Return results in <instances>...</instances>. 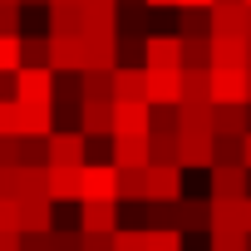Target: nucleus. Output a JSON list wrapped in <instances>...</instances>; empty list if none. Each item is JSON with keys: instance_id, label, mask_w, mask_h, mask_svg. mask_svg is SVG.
I'll list each match as a JSON object with an SVG mask.
<instances>
[{"instance_id": "nucleus-1", "label": "nucleus", "mask_w": 251, "mask_h": 251, "mask_svg": "<svg viewBox=\"0 0 251 251\" xmlns=\"http://www.w3.org/2000/svg\"><path fill=\"white\" fill-rule=\"evenodd\" d=\"M89 163V133L84 128H54L50 133V168H84Z\"/></svg>"}, {"instance_id": "nucleus-2", "label": "nucleus", "mask_w": 251, "mask_h": 251, "mask_svg": "<svg viewBox=\"0 0 251 251\" xmlns=\"http://www.w3.org/2000/svg\"><path fill=\"white\" fill-rule=\"evenodd\" d=\"M148 133H153V103L148 99H138V103L118 99V108H113V138H148Z\"/></svg>"}, {"instance_id": "nucleus-3", "label": "nucleus", "mask_w": 251, "mask_h": 251, "mask_svg": "<svg viewBox=\"0 0 251 251\" xmlns=\"http://www.w3.org/2000/svg\"><path fill=\"white\" fill-rule=\"evenodd\" d=\"M207 197H251V168L246 163H217L207 173Z\"/></svg>"}, {"instance_id": "nucleus-4", "label": "nucleus", "mask_w": 251, "mask_h": 251, "mask_svg": "<svg viewBox=\"0 0 251 251\" xmlns=\"http://www.w3.org/2000/svg\"><path fill=\"white\" fill-rule=\"evenodd\" d=\"M50 69L54 74H84L89 69L84 35H50Z\"/></svg>"}, {"instance_id": "nucleus-5", "label": "nucleus", "mask_w": 251, "mask_h": 251, "mask_svg": "<svg viewBox=\"0 0 251 251\" xmlns=\"http://www.w3.org/2000/svg\"><path fill=\"white\" fill-rule=\"evenodd\" d=\"M54 79H59L54 69H30L25 64L15 74V99L20 103H54Z\"/></svg>"}, {"instance_id": "nucleus-6", "label": "nucleus", "mask_w": 251, "mask_h": 251, "mask_svg": "<svg viewBox=\"0 0 251 251\" xmlns=\"http://www.w3.org/2000/svg\"><path fill=\"white\" fill-rule=\"evenodd\" d=\"M177 163H182V173H187V168L212 173V168H217V133H182V143H177Z\"/></svg>"}, {"instance_id": "nucleus-7", "label": "nucleus", "mask_w": 251, "mask_h": 251, "mask_svg": "<svg viewBox=\"0 0 251 251\" xmlns=\"http://www.w3.org/2000/svg\"><path fill=\"white\" fill-rule=\"evenodd\" d=\"M84 202H118V163H84Z\"/></svg>"}, {"instance_id": "nucleus-8", "label": "nucleus", "mask_w": 251, "mask_h": 251, "mask_svg": "<svg viewBox=\"0 0 251 251\" xmlns=\"http://www.w3.org/2000/svg\"><path fill=\"white\" fill-rule=\"evenodd\" d=\"M212 103H251L246 69H212Z\"/></svg>"}, {"instance_id": "nucleus-9", "label": "nucleus", "mask_w": 251, "mask_h": 251, "mask_svg": "<svg viewBox=\"0 0 251 251\" xmlns=\"http://www.w3.org/2000/svg\"><path fill=\"white\" fill-rule=\"evenodd\" d=\"M148 202H182V168L177 163L148 168Z\"/></svg>"}, {"instance_id": "nucleus-10", "label": "nucleus", "mask_w": 251, "mask_h": 251, "mask_svg": "<svg viewBox=\"0 0 251 251\" xmlns=\"http://www.w3.org/2000/svg\"><path fill=\"white\" fill-rule=\"evenodd\" d=\"M20 231L50 236L54 231V197H20Z\"/></svg>"}, {"instance_id": "nucleus-11", "label": "nucleus", "mask_w": 251, "mask_h": 251, "mask_svg": "<svg viewBox=\"0 0 251 251\" xmlns=\"http://www.w3.org/2000/svg\"><path fill=\"white\" fill-rule=\"evenodd\" d=\"M113 108H118V99H84L79 128H84L89 138H113Z\"/></svg>"}, {"instance_id": "nucleus-12", "label": "nucleus", "mask_w": 251, "mask_h": 251, "mask_svg": "<svg viewBox=\"0 0 251 251\" xmlns=\"http://www.w3.org/2000/svg\"><path fill=\"white\" fill-rule=\"evenodd\" d=\"M143 64L148 69H182V35H148Z\"/></svg>"}, {"instance_id": "nucleus-13", "label": "nucleus", "mask_w": 251, "mask_h": 251, "mask_svg": "<svg viewBox=\"0 0 251 251\" xmlns=\"http://www.w3.org/2000/svg\"><path fill=\"white\" fill-rule=\"evenodd\" d=\"M148 103L153 108L182 103V69H148Z\"/></svg>"}, {"instance_id": "nucleus-14", "label": "nucleus", "mask_w": 251, "mask_h": 251, "mask_svg": "<svg viewBox=\"0 0 251 251\" xmlns=\"http://www.w3.org/2000/svg\"><path fill=\"white\" fill-rule=\"evenodd\" d=\"M212 69H246V35H212Z\"/></svg>"}, {"instance_id": "nucleus-15", "label": "nucleus", "mask_w": 251, "mask_h": 251, "mask_svg": "<svg viewBox=\"0 0 251 251\" xmlns=\"http://www.w3.org/2000/svg\"><path fill=\"white\" fill-rule=\"evenodd\" d=\"M79 226H84V231H103V236H113V231L123 226V217H118V202H84V212H79Z\"/></svg>"}, {"instance_id": "nucleus-16", "label": "nucleus", "mask_w": 251, "mask_h": 251, "mask_svg": "<svg viewBox=\"0 0 251 251\" xmlns=\"http://www.w3.org/2000/svg\"><path fill=\"white\" fill-rule=\"evenodd\" d=\"M212 231H246V197H212Z\"/></svg>"}, {"instance_id": "nucleus-17", "label": "nucleus", "mask_w": 251, "mask_h": 251, "mask_svg": "<svg viewBox=\"0 0 251 251\" xmlns=\"http://www.w3.org/2000/svg\"><path fill=\"white\" fill-rule=\"evenodd\" d=\"M113 89H118V99H128V103L148 99V64H118L113 69Z\"/></svg>"}, {"instance_id": "nucleus-18", "label": "nucleus", "mask_w": 251, "mask_h": 251, "mask_svg": "<svg viewBox=\"0 0 251 251\" xmlns=\"http://www.w3.org/2000/svg\"><path fill=\"white\" fill-rule=\"evenodd\" d=\"M54 133V103H20V138H50Z\"/></svg>"}, {"instance_id": "nucleus-19", "label": "nucleus", "mask_w": 251, "mask_h": 251, "mask_svg": "<svg viewBox=\"0 0 251 251\" xmlns=\"http://www.w3.org/2000/svg\"><path fill=\"white\" fill-rule=\"evenodd\" d=\"M50 197L54 202H84V168H50Z\"/></svg>"}, {"instance_id": "nucleus-20", "label": "nucleus", "mask_w": 251, "mask_h": 251, "mask_svg": "<svg viewBox=\"0 0 251 251\" xmlns=\"http://www.w3.org/2000/svg\"><path fill=\"white\" fill-rule=\"evenodd\" d=\"M118 168H153V138H113Z\"/></svg>"}, {"instance_id": "nucleus-21", "label": "nucleus", "mask_w": 251, "mask_h": 251, "mask_svg": "<svg viewBox=\"0 0 251 251\" xmlns=\"http://www.w3.org/2000/svg\"><path fill=\"white\" fill-rule=\"evenodd\" d=\"M84 54H89V69H118V35H84Z\"/></svg>"}, {"instance_id": "nucleus-22", "label": "nucleus", "mask_w": 251, "mask_h": 251, "mask_svg": "<svg viewBox=\"0 0 251 251\" xmlns=\"http://www.w3.org/2000/svg\"><path fill=\"white\" fill-rule=\"evenodd\" d=\"M217 133L246 138L251 133V103H217Z\"/></svg>"}, {"instance_id": "nucleus-23", "label": "nucleus", "mask_w": 251, "mask_h": 251, "mask_svg": "<svg viewBox=\"0 0 251 251\" xmlns=\"http://www.w3.org/2000/svg\"><path fill=\"white\" fill-rule=\"evenodd\" d=\"M177 212H182V222H177L182 236H187V231H212V197H207V202H202V197H182Z\"/></svg>"}, {"instance_id": "nucleus-24", "label": "nucleus", "mask_w": 251, "mask_h": 251, "mask_svg": "<svg viewBox=\"0 0 251 251\" xmlns=\"http://www.w3.org/2000/svg\"><path fill=\"white\" fill-rule=\"evenodd\" d=\"M212 35H246V5H212Z\"/></svg>"}, {"instance_id": "nucleus-25", "label": "nucleus", "mask_w": 251, "mask_h": 251, "mask_svg": "<svg viewBox=\"0 0 251 251\" xmlns=\"http://www.w3.org/2000/svg\"><path fill=\"white\" fill-rule=\"evenodd\" d=\"M118 202H148V168H118Z\"/></svg>"}, {"instance_id": "nucleus-26", "label": "nucleus", "mask_w": 251, "mask_h": 251, "mask_svg": "<svg viewBox=\"0 0 251 251\" xmlns=\"http://www.w3.org/2000/svg\"><path fill=\"white\" fill-rule=\"evenodd\" d=\"M182 69H212V35H182Z\"/></svg>"}, {"instance_id": "nucleus-27", "label": "nucleus", "mask_w": 251, "mask_h": 251, "mask_svg": "<svg viewBox=\"0 0 251 251\" xmlns=\"http://www.w3.org/2000/svg\"><path fill=\"white\" fill-rule=\"evenodd\" d=\"M182 103H212V69H182Z\"/></svg>"}, {"instance_id": "nucleus-28", "label": "nucleus", "mask_w": 251, "mask_h": 251, "mask_svg": "<svg viewBox=\"0 0 251 251\" xmlns=\"http://www.w3.org/2000/svg\"><path fill=\"white\" fill-rule=\"evenodd\" d=\"M25 69V35H0V74Z\"/></svg>"}, {"instance_id": "nucleus-29", "label": "nucleus", "mask_w": 251, "mask_h": 251, "mask_svg": "<svg viewBox=\"0 0 251 251\" xmlns=\"http://www.w3.org/2000/svg\"><path fill=\"white\" fill-rule=\"evenodd\" d=\"M148 207V226L153 231H182L177 222H182V212H177V202H143Z\"/></svg>"}, {"instance_id": "nucleus-30", "label": "nucleus", "mask_w": 251, "mask_h": 251, "mask_svg": "<svg viewBox=\"0 0 251 251\" xmlns=\"http://www.w3.org/2000/svg\"><path fill=\"white\" fill-rule=\"evenodd\" d=\"M84 99H118L113 69H84Z\"/></svg>"}, {"instance_id": "nucleus-31", "label": "nucleus", "mask_w": 251, "mask_h": 251, "mask_svg": "<svg viewBox=\"0 0 251 251\" xmlns=\"http://www.w3.org/2000/svg\"><path fill=\"white\" fill-rule=\"evenodd\" d=\"M20 197H50V168H25L20 163Z\"/></svg>"}, {"instance_id": "nucleus-32", "label": "nucleus", "mask_w": 251, "mask_h": 251, "mask_svg": "<svg viewBox=\"0 0 251 251\" xmlns=\"http://www.w3.org/2000/svg\"><path fill=\"white\" fill-rule=\"evenodd\" d=\"M207 251H251V231H207Z\"/></svg>"}, {"instance_id": "nucleus-33", "label": "nucleus", "mask_w": 251, "mask_h": 251, "mask_svg": "<svg viewBox=\"0 0 251 251\" xmlns=\"http://www.w3.org/2000/svg\"><path fill=\"white\" fill-rule=\"evenodd\" d=\"M113 251H148V226H128L123 222L113 231Z\"/></svg>"}, {"instance_id": "nucleus-34", "label": "nucleus", "mask_w": 251, "mask_h": 251, "mask_svg": "<svg viewBox=\"0 0 251 251\" xmlns=\"http://www.w3.org/2000/svg\"><path fill=\"white\" fill-rule=\"evenodd\" d=\"M0 138H20V99H0Z\"/></svg>"}, {"instance_id": "nucleus-35", "label": "nucleus", "mask_w": 251, "mask_h": 251, "mask_svg": "<svg viewBox=\"0 0 251 251\" xmlns=\"http://www.w3.org/2000/svg\"><path fill=\"white\" fill-rule=\"evenodd\" d=\"M25 64L30 69H50V35L45 40H30L25 35Z\"/></svg>"}, {"instance_id": "nucleus-36", "label": "nucleus", "mask_w": 251, "mask_h": 251, "mask_svg": "<svg viewBox=\"0 0 251 251\" xmlns=\"http://www.w3.org/2000/svg\"><path fill=\"white\" fill-rule=\"evenodd\" d=\"M182 35H212V10H182Z\"/></svg>"}, {"instance_id": "nucleus-37", "label": "nucleus", "mask_w": 251, "mask_h": 251, "mask_svg": "<svg viewBox=\"0 0 251 251\" xmlns=\"http://www.w3.org/2000/svg\"><path fill=\"white\" fill-rule=\"evenodd\" d=\"M50 246H54V251H84V226H79V231H59V226H54V231H50Z\"/></svg>"}, {"instance_id": "nucleus-38", "label": "nucleus", "mask_w": 251, "mask_h": 251, "mask_svg": "<svg viewBox=\"0 0 251 251\" xmlns=\"http://www.w3.org/2000/svg\"><path fill=\"white\" fill-rule=\"evenodd\" d=\"M148 251H182V231H153L148 226Z\"/></svg>"}, {"instance_id": "nucleus-39", "label": "nucleus", "mask_w": 251, "mask_h": 251, "mask_svg": "<svg viewBox=\"0 0 251 251\" xmlns=\"http://www.w3.org/2000/svg\"><path fill=\"white\" fill-rule=\"evenodd\" d=\"M0 231H20V197H0Z\"/></svg>"}, {"instance_id": "nucleus-40", "label": "nucleus", "mask_w": 251, "mask_h": 251, "mask_svg": "<svg viewBox=\"0 0 251 251\" xmlns=\"http://www.w3.org/2000/svg\"><path fill=\"white\" fill-rule=\"evenodd\" d=\"M20 15L25 5H0V35H20Z\"/></svg>"}, {"instance_id": "nucleus-41", "label": "nucleus", "mask_w": 251, "mask_h": 251, "mask_svg": "<svg viewBox=\"0 0 251 251\" xmlns=\"http://www.w3.org/2000/svg\"><path fill=\"white\" fill-rule=\"evenodd\" d=\"M0 168H20V138H0Z\"/></svg>"}, {"instance_id": "nucleus-42", "label": "nucleus", "mask_w": 251, "mask_h": 251, "mask_svg": "<svg viewBox=\"0 0 251 251\" xmlns=\"http://www.w3.org/2000/svg\"><path fill=\"white\" fill-rule=\"evenodd\" d=\"M0 197H20V168H0Z\"/></svg>"}, {"instance_id": "nucleus-43", "label": "nucleus", "mask_w": 251, "mask_h": 251, "mask_svg": "<svg viewBox=\"0 0 251 251\" xmlns=\"http://www.w3.org/2000/svg\"><path fill=\"white\" fill-rule=\"evenodd\" d=\"M0 251H25V231H0Z\"/></svg>"}, {"instance_id": "nucleus-44", "label": "nucleus", "mask_w": 251, "mask_h": 251, "mask_svg": "<svg viewBox=\"0 0 251 251\" xmlns=\"http://www.w3.org/2000/svg\"><path fill=\"white\" fill-rule=\"evenodd\" d=\"M217 0H177V10H212Z\"/></svg>"}, {"instance_id": "nucleus-45", "label": "nucleus", "mask_w": 251, "mask_h": 251, "mask_svg": "<svg viewBox=\"0 0 251 251\" xmlns=\"http://www.w3.org/2000/svg\"><path fill=\"white\" fill-rule=\"evenodd\" d=\"M148 5H153V10H163V5H177V0H148Z\"/></svg>"}, {"instance_id": "nucleus-46", "label": "nucleus", "mask_w": 251, "mask_h": 251, "mask_svg": "<svg viewBox=\"0 0 251 251\" xmlns=\"http://www.w3.org/2000/svg\"><path fill=\"white\" fill-rule=\"evenodd\" d=\"M241 163H246V168H251V133H246V158H241Z\"/></svg>"}, {"instance_id": "nucleus-47", "label": "nucleus", "mask_w": 251, "mask_h": 251, "mask_svg": "<svg viewBox=\"0 0 251 251\" xmlns=\"http://www.w3.org/2000/svg\"><path fill=\"white\" fill-rule=\"evenodd\" d=\"M246 40H251V5H246Z\"/></svg>"}, {"instance_id": "nucleus-48", "label": "nucleus", "mask_w": 251, "mask_h": 251, "mask_svg": "<svg viewBox=\"0 0 251 251\" xmlns=\"http://www.w3.org/2000/svg\"><path fill=\"white\" fill-rule=\"evenodd\" d=\"M246 231H251V197H246Z\"/></svg>"}, {"instance_id": "nucleus-49", "label": "nucleus", "mask_w": 251, "mask_h": 251, "mask_svg": "<svg viewBox=\"0 0 251 251\" xmlns=\"http://www.w3.org/2000/svg\"><path fill=\"white\" fill-rule=\"evenodd\" d=\"M0 5H25V0H0Z\"/></svg>"}, {"instance_id": "nucleus-50", "label": "nucleus", "mask_w": 251, "mask_h": 251, "mask_svg": "<svg viewBox=\"0 0 251 251\" xmlns=\"http://www.w3.org/2000/svg\"><path fill=\"white\" fill-rule=\"evenodd\" d=\"M25 5H50V0H25Z\"/></svg>"}, {"instance_id": "nucleus-51", "label": "nucleus", "mask_w": 251, "mask_h": 251, "mask_svg": "<svg viewBox=\"0 0 251 251\" xmlns=\"http://www.w3.org/2000/svg\"><path fill=\"white\" fill-rule=\"evenodd\" d=\"M246 5H251V0H246Z\"/></svg>"}, {"instance_id": "nucleus-52", "label": "nucleus", "mask_w": 251, "mask_h": 251, "mask_svg": "<svg viewBox=\"0 0 251 251\" xmlns=\"http://www.w3.org/2000/svg\"><path fill=\"white\" fill-rule=\"evenodd\" d=\"M246 74H251V69H246Z\"/></svg>"}]
</instances>
